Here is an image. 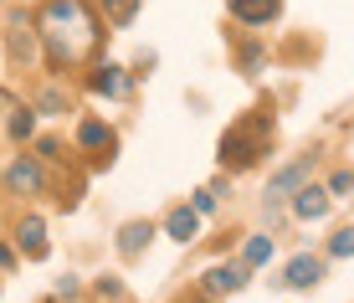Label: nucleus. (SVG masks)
Instances as JSON below:
<instances>
[{
  "mask_svg": "<svg viewBox=\"0 0 354 303\" xmlns=\"http://www.w3.org/2000/svg\"><path fill=\"white\" fill-rule=\"evenodd\" d=\"M36 31H41L52 72L82 67L97 52V42H103V21H97V10L88 0H46L41 16H36Z\"/></svg>",
  "mask_w": 354,
  "mask_h": 303,
  "instance_id": "1",
  "label": "nucleus"
},
{
  "mask_svg": "<svg viewBox=\"0 0 354 303\" xmlns=\"http://www.w3.org/2000/svg\"><path fill=\"white\" fill-rule=\"evenodd\" d=\"M267 144H272V113H247L236 118V124L221 134V169H231V175H241V169H252L267 154Z\"/></svg>",
  "mask_w": 354,
  "mask_h": 303,
  "instance_id": "2",
  "label": "nucleus"
},
{
  "mask_svg": "<svg viewBox=\"0 0 354 303\" xmlns=\"http://www.w3.org/2000/svg\"><path fill=\"white\" fill-rule=\"evenodd\" d=\"M6 52H10V67L16 72H26V67H36L41 62V31H36V21H26V16H16L6 26Z\"/></svg>",
  "mask_w": 354,
  "mask_h": 303,
  "instance_id": "3",
  "label": "nucleus"
},
{
  "mask_svg": "<svg viewBox=\"0 0 354 303\" xmlns=\"http://www.w3.org/2000/svg\"><path fill=\"white\" fill-rule=\"evenodd\" d=\"M88 88L97 93V98L124 103L129 93H133V72H129V67H118V62H97V67H93V77H88Z\"/></svg>",
  "mask_w": 354,
  "mask_h": 303,
  "instance_id": "4",
  "label": "nucleus"
},
{
  "mask_svg": "<svg viewBox=\"0 0 354 303\" xmlns=\"http://www.w3.org/2000/svg\"><path fill=\"white\" fill-rule=\"evenodd\" d=\"M247 262H216V268H205L201 273V288H205V293H216V298H221V293H241V288H247Z\"/></svg>",
  "mask_w": 354,
  "mask_h": 303,
  "instance_id": "5",
  "label": "nucleus"
},
{
  "mask_svg": "<svg viewBox=\"0 0 354 303\" xmlns=\"http://www.w3.org/2000/svg\"><path fill=\"white\" fill-rule=\"evenodd\" d=\"M113 129L103 124V118H82L77 124V149L82 154H93V160H113Z\"/></svg>",
  "mask_w": 354,
  "mask_h": 303,
  "instance_id": "6",
  "label": "nucleus"
},
{
  "mask_svg": "<svg viewBox=\"0 0 354 303\" xmlns=\"http://www.w3.org/2000/svg\"><path fill=\"white\" fill-rule=\"evenodd\" d=\"M226 10L241 26H272V21L283 16V0H226Z\"/></svg>",
  "mask_w": 354,
  "mask_h": 303,
  "instance_id": "7",
  "label": "nucleus"
},
{
  "mask_svg": "<svg viewBox=\"0 0 354 303\" xmlns=\"http://www.w3.org/2000/svg\"><path fill=\"white\" fill-rule=\"evenodd\" d=\"M6 185L16 190V196H41L46 175H41V165H36V154H21V160L6 169Z\"/></svg>",
  "mask_w": 354,
  "mask_h": 303,
  "instance_id": "8",
  "label": "nucleus"
},
{
  "mask_svg": "<svg viewBox=\"0 0 354 303\" xmlns=\"http://www.w3.org/2000/svg\"><path fill=\"white\" fill-rule=\"evenodd\" d=\"M328 185H298L292 190V216H298V221H324L328 216Z\"/></svg>",
  "mask_w": 354,
  "mask_h": 303,
  "instance_id": "9",
  "label": "nucleus"
},
{
  "mask_svg": "<svg viewBox=\"0 0 354 303\" xmlns=\"http://www.w3.org/2000/svg\"><path fill=\"white\" fill-rule=\"evenodd\" d=\"M324 273H328V262H324V257H313V252H298V257L288 262L283 283H288V288H319V283H324Z\"/></svg>",
  "mask_w": 354,
  "mask_h": 303,
  "instance_id": "10",
  "label": "nucleus"
},
{
  "mask_svg": "<svg viewBox=\"0 0 354 303\" xmlns=\"http://www.w3.org/2000/svg\"><path fill=\"white\" fill-rule=\"evenodd\" d=\"M16 247L26 252L31 262H41L46 252H52V247H46V221H41V216H21V226H16Z\"/></svg>",
  "mask_w": 354,
  "mask_h": 303,
  "instance_id": "11",
  "label": "nucleus"
},
{
  "mask_svg": "<svg viewBox=\"0 0 354 303\" xmlns=\"http://www.w3.org/2000/svg\"><path fill=\"white\" fill-rule=\"evenodd\" d=\"M313 169V160H292L288 169H277L272 175V185H267V201H283V196H292V190L303 185V175Z\"/></svg>",
  "mask_w": 354,
  "mask_h": 303,
  "instance_id": "12",
  "label": "nucleus"
},
{
  "mask_svg": "<svg viewBox=\"0 0 354 303\" xmlns=\"http://www.w3.org/2000/svg\"><path fill=\"white\" fill-rule=\"evenodd\" d=\"M165 232L175 241H195L201 237V211H195V205H175V211L165 216Z\"/></svg>",
  "mask_w": 354,
  "mask_h": 303,
  "instance_id": "13",
  "label": "nucleus"
},
{
  "mask_svg": "<svg viewBox=\"0 0 354 303\" xmlns=\"http://www.w3.org/2000/svg\"><path fill=\"white\" fill-rule=\"evenodd\" d=\"M149 241H154V221H124V232H118V257H139Z\"/></svg>",
  "mask_w": 354,
  "mask_h": 303,
  "instance_id": "14",
  "label": "nucleus"
},
{
  "mask_svg": "<svg viewBox=\"0 0 354 303\" xmlns=\"http://www.w3.org/2000/svg\"><path fill=\"white\" fill-rule=\"evenodd\" d=\"M6 134H10V144H26L36 134V108L16 103V108H10V118H6Z\"/></svg>",
  "mask_w": 354,
  "mask_h": 303,
  "instance_id": "15",
  "label": "nucleus"
},
{
  "mask_svg": "<svg viewBox=\"0 0 354 303\" xmlns=\"http://www.w3.org/2000/svg\"><path fill=\"white\" fill-rule=\"evenodd\" d=\"M272 252H277L272 237H267V232H252L247 247H241V262H247V268H262V262H272Z\"/></svg>",
  "mask_w": 354,
  "mask_h": 303,
  "instance_id": "16",
  "label": "nucleus"
},
{
  "mask_svg": "<svg viewBox=\"0 0 354 303\" xmlns=\"http://www.w3.org/2000/svg\"><path fill=\"white\" fill-rule=\"evenodd\" d=\"M144 0H97V10H103L108 26H133V16H139Z\"/></svg>",
  "mask_w": 354,
  "mask_h": 303,
  "instance_id": "17",
  "label": "nucleus"
},
{
  "mask_svg": "<svg viewBox=\"0 0 354 303\" xmlns=\"http://www.w3.org/2000/svg\"><path fill=\"white\" fill-rule=\"evenodd\" d=\"M36 113H72V103H67V93H62V88H46V93H41V103H36Z\"/></svg>",
  "mask_w": 354,
  "mask_h": 303,
  "instance_id": "18",
  "label": "nucleus"
},
{
  "mask_svg": "<svg viewBox=\"0 0 354 303\" xmlns=\"http://www.w3.org/2000/svg\"><path fill=\"white\" fill-rule=\"evenodd\" d=\"M328 257H354V226H344V232L328 237Z\"/></svg>",
  "mask_w": 354,
  "mask_h": 303,
  "instance_id": "19",
  "label": "nucleus"
},
{
  "mask_svg": "<svg viewBox=\"0 0 354 303\" xmlns=\"http://www.w3.org/2000/svg\"><path fill=\"white\" fill-rule=\"evenodd\" d=\"M354 190V169H334L328 175V196H349Z\"/></svg>",
  "mask_w": 354,
  "mask_h": 303,
  "instance_id": "20",
  "label": "nucleus"
},
{
  "mask_svg": "<svg viewBox=\"0 0 354 303\" xmlns=\"http://www.w3.org/2000/svg\"><path fill=\"white\" fill-rule=\"evenodd\" d=\"M190 205H195L201 216H211V211H216V190H195V196H190Z\"/></svg>",
  "mask_w": 354,
  "mask_h": 303,
  "instance_id": "21",
  "label": "nucleus"
},
{
  "mask_svg": "<svg viewBox=\"0 0 354 303\" xmlns=\"http://www.w3.org/2000/svg\"><path fill=\"white\" fill-rule=\"evenodd\" d=\"M36 149H41V160H67V154H62V139H41Z\"/></svg>",
  "mask_w": 354,
  "mask_h": 303,
  "instance_id": "22",
  "label": "nucleus"
},
{
  "mask_svg": "<svg viewBox=\"0 0 354 303\" xmlns=\"http://www.w3.org/2000/svg\"><path fill=\"white\" fill-rule=\"evenodd\" d=\"M97 293H103V298H118V293H124V283H118V277H103V283H97Z\"/></svg>",
  "mask_w": 354,
  "mask_h": 303,
  "instance_id": "23",
  "label": "nucleus"
},
{
  "mask_svg": "<svg viewBox=\"0 0 354 303\" xmlns=\"http://www.w3.org/2000/svg\"><path fill=\"white\" fill-rule=\"evenodd\" d=\"M77 288H82V283H77V277H72V273H67V277H62V283H57V298H72V293H77Z\"/></svg>",
  "mask_w": 354,
  "mask_h": 303,
  "instance_id": "24",
  "label": "nucleus"
},
{
  "mask_svg": "<svg viewBox=\"0 0 354 303\" xmlns=\"http://www.w3.org/2000/svg\"><path fill=\"white\" fill-rule=\"evenodd\" d=\"M10 108H16V93H10V88H0V118H6Z\"/></svg>",
  "mask_w": 354,
  "mask_h": 303,
  "instance_id": "25",
  "label": "nucleus"
},
{
  "mask_svg": "<svg viewBox=\"0 0 354 303\" xmlns=\"http://www.w3.org/2000/svg\"><path fill=\"white\" fill-rule=\"evenodd\" d=\"M0 268H16V252H10L6 241H0Z\"/></svg>",
  "mask_w": 354,
  "mask_h": 303,
  "instance_id": "26",
  "label": "nucleus"
}]
</instances>
